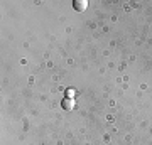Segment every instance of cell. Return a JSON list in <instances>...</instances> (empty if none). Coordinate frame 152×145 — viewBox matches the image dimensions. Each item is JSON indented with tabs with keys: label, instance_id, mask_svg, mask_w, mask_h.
I'll use <instances>...</instances> for the list:
<instances>
[{
	"label": "cell",
	"instance_id": "7a4b0ae2",
	"mask_svg": "<svg viewBox=\"0 0 152 145\" xmlns=\"http://www.w3.org/2000/svg\"><path fill=\"white\" fill-rule=\"evenodd\" d=\"M61 105H63V108H64V110H73V108L76 106V103H75V100H73V98H64Z\"/></svg>",
	"mask_w": 152,
	"mask_h": 145
},
{
	"label": "cell",
	"instance_id": "3957f363",
	"mask_svg": "<svg viewBox=\"0 0 152 145\" xmlns=\"http://www.w3.org/2000/svg\"><path fill=\"white\" fill-rule=\"evenodd\" d=\"M75 95H76V90H73V88L66 90V98H75Z\"/></svg>",
	"mask_w": 152,
	"mask_h": 145
},
{
	"label": "cell",
	"instance_id": "6da1fadb",
	"mask_svg": "<svg viewBox=\"0 0 152 145\" xmlns=\"http://www.w3.org/2000/svg\"><path fill=\"white\" fill-rule=\"evenodd\" d=\"M73 7H75V10L83 12L88 7V2L86 0H75V2H73Z\"/></svg>",
	"mask_w": 152,
	"mask_h": 145
}]
</instances>
